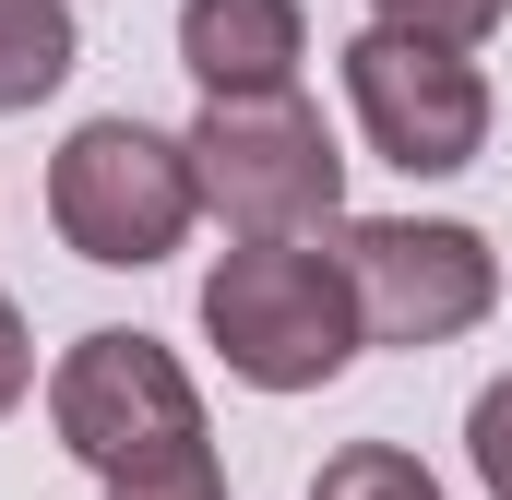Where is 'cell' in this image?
Instances as JSON below:
<instances>
[{"instance_id": "1", "label": "cell", "mask_w": 512, "mask_h": 500, "mask_svg": "<svg viewBox=\"0 0 512 500\" xmlns=\"http://www.w3.org/2000/svg\"><path fill=\"white\" fill-rule=\"evenodd\" d=\"M203 334L251 393H322L370 334H358V286L334 250L298 239H239L203 274Z\"/></svg>"}, {"instance_id": "2", "label": "cell", "mask_w": 512, "mask_h": 500, "mask_svg": "<svg viewBox=\"0 0 512 500\" xmlns=\"http://www.w3.org/2000/svg\"><path fill=\"white\" fill-rule=\"evenodd\" d=\"M203 215V179H191V143L155 120H84L60 155H48V227L108 262V274H143L191 239Z\"/></svg>"}, {"instance_id": "3", "label": "cell", "mask_w": 512, "mask_h": 500, "mask_svg": "<svg viewBox=\"0 0 512 500\" xmlns=\"http://www.w3.org/2000/svg\"><path fill=\"white\" fill-rule=\"evenodd\" d=\"M48 429H60V453L84 465V477H155V465H179V453H203V393L191 370L155 346V334H72V358L48 370Z\"/></svg>"}, {"instance_id": "4", "label": "cell", "mask_w": 512, "mask_h": 500, "mask_svg": "<svg viewBox=\"0 0 512 500\" xmlns=\"http://www.w3.org/2000/svg\"><path fill=\"white\" fill-rule=\"evenodd\" d=\"M191 143V179L203 203L239 227V239H310L346 215V155L310 96H239V108H203L179 131Z\"/></svg>"}, {"instance_id": "5", "label": "cell", "mask_w": 512, "mask_h": 500, "mask_svg": "<svg viewBox=\"0 0 512 500\" xmlns=\"http://www.w3.org/2000/svg\"><path fill=\"white\" fill-rule=\"evenodd\" d=\"M334 262L358 286V334L370 346H453L501 298V250L477 227H453V215H358L334 239Z\"/></svg>"}, {"instance_id": "6", "label": "cell", "mask_w": 512, "mask_h": 500, "mask_svg": "<svg viewBox=\"0 0 512 500\" xmlns=\"http://www.w3.org/2000/svg\"><path fill=\"white\" fill-rule=\"evenodd\" d=\"M346 108L370 131V155L405 179H453L489 155V72L465 48H429V36H393L358 24L346 36Z\"/></svg>"}, {"instance_id": "7", "label": "cell", "mask_w": 512, "mask_h": 500, "mask_svg": "<svg viewBox=\"0 0 512 500\" xmlns=\"http://www.w3.org/2000/svg\"><path fill=\"white\" fill-rule=\"evenodd\" d=\"M179 60H191L203 108H239V96H298L310 12H298V0H179Z\"/></svg>"}, {"instance_id": "8", "label": "cell", "mask_w": 512, "mask_h": 500, "mask_svg": "<svg viewBox=\"0 0 512 500\" xmlns=\"http://www.w3.org/2000/svg\"><path fill=\"white\" fill-rule=\"evenodd\" d=\"M72 0H0V108H36L72 84Z\"/></svg>"}, {"instance_id": "9", "label": "cell", "mask_w": 512, "mask_h": 500, "mask_svg": "<svg viewBox=\"0 0 512 500\" xmlns=\"http://www.w3.org/2000/svg\"><path fill=\"white\" fill-rule=\"evenodd\" d=\"M310 500H441V477H429L417 453H393V441H346Z\"/></svg>"}, {"instance_id": "10", "label": "cell", "mask_w": 512, "mask_h": 500, "mask_svg": "<svg viewBox=\"0 0 512 500\" xmlns=\"http://www.w3.org/2000/svg\"><path fill=\"white\" fill-rule=\"evenodd\" d=\"M501 12H512V0H370V24H393V36H429V48H477Z\"/></svg>"}, {"instance_id": "11", "label": "cell", "mask_w": 512, "mask_h": 500, "mask_svg": "<svg viewBox=\"0 0 512 500\" xmlns=\"http://www.w3.org/2000/svg\"><path fill=\"white\" fill-rule=\"evenodd\" d=\"M465 453H477V477L512 500V381H489V393L465 405Z\"/></svg>"}, {"instance_id": "12", "label": "cell", "mask_w": 512, "mask_h": 500, "mask_svg": "<svg viewBox=\"0 0 512 500\" xmlns=\"http://www.w3.org/2000/svg\"><path fill=\"white\" fill-rule=\"evenodd\" d=\"M108 500H227V465H215V441L203 453H179V465H155V477H131V489Z\"/></svg>"}, {"instance_id": "13", "label": "cell", "mask_w": 512, "mask_h": 500, "mask_svg": "<svg viewBox=\"0 0 512 500\" xmlns=\"http://www.w3.org/2000/svg\"><path fill=\"white\" fill-rule=\"evenodd\" d=\"M24 393H36V346H24V310L0 298V417H12Z\"/></svg>"}]
</instances>
